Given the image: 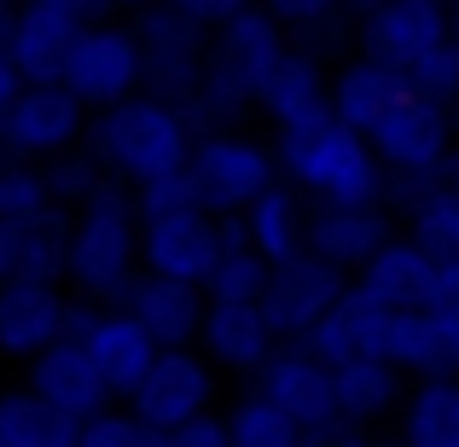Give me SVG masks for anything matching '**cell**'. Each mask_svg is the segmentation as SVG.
Masks as SVG:
<instances>
[{"label":"cell","mask_w":459,"mask_h":447,"mask_svg":"<svg viewBox=\"0 0 459 447\" xmlns=\"http://www.w3.org/2000/svg\"><path fill=\"white\" fill-rule=\"evenodd\" d=\"M280 175L314 203V210H384L390 192V168L378 163L367 134L343 128L337 116L280 134Z\"/></svg>","instance_id":"cell-1"},{"label":"cell","mask_w":459,"mask_h":447,"mask_svg":"<svg viewBox=\"0 0 459 447\" xmlns=\"http://www.w3.org/2000/svg\"><path fill=\"white\" fill-rule=\"evenodd\" d=\"M140 203L128 186H105L100 198H88L70 215V256H65V285L82 302H100V308H123V297L134 291V279L146 273L140 262Z\"/></svg>","instance_id":"cell-2"},{"label":"cell","mask_w":459,"mask_h":447,"mask_svg":"<svg viewBox=\"0 0 459 447\" xmlns=\"http://www.w3.org/2000/svg\"><path fill=\"white\" fill-rule=\"evenodd\" d=\"M88 146H93V157L105 163V175H111L117 186L140 192V186H152V180L186 175L198 134H192L186 111L152 99V93H134L128 105H111V111L93 116Z\"/></svg>","instance_id":"cell-3"},{"label":"cell","mask_w":459,"mask_h":447,"mask_svg":"<svg viewBox=\"0 0 459 447\" xmlns=\"http://www.w3.org/2000/svg\"><path fill=\"white\" fill-rule=\"evenodd\" d=\"M192 198L215 221H238L262 192L280 186V146L250 128H221V134H198L192 146Z\"/></svg>","instance_id":"cell-4"},{"label":"cell","mask_w":459,"mask_h":447,"mask_svg":"<svg viewBox=\"0 0 459 447\" xmlns=\"http://www.w3.org/2000/svg\"><path fill=\"white\" fill-rule=\"evenodd\" d=\"M134 35L146 47V93L175 111H186L204 88V70H210V41L215 35L204 30L198 18L175 6V0H157V6L134 12Z\"/></svg>","instance_id":"cell-5"},{"label":"cell","mask_w":459,"mask_h":447,"mask_svg":"<svg viewBox=\"0 0 459 447\" xmlns=\"http://www.w3.org/2000/svg\"><path fill=\"white\" fill-rule=\"evenodd\" d=\"M65 88L88 105L93 116L128 105L134 93H146V47H140L134 23H88L65 64Z\"/></svg>","instance_id":"cell-6"},{"label":"cell","mask_w":459,"mask_h":447,"mask_svg":"<svg viewBox=\"0 0 459 447\" xmlns=\"http://www.w3.org/2000/svg\"><path fill=\"white\" fill-rule=\"evenodd\" d=\"M88 128H93V111L65 88H23L18 99L6 105L0 116V151L18 157V163H53V157L88 146Z\"/></svg>","instance_id":"cell-7"},{"label":"cell","mask_w":459,"mask_h":447,"mask_svg":"<svg viewBox=\"0 0 459 447\" xmlns=\"http://www.w3.org/2000/svg\"><path fill=\"white\" fill-rule=\"evenodd\" d=\"M215 395H221V372L204 360V348H163L146 383L128 395V413L146 430H180L192 418L215 413Z\"/></svg>","instance_id":"cell-8"},{"label":"cell","mask_w":459,"mask_h":447,"mask_svg":"<svg viewBox=\"0 0 459 447\" xmlns=\"http://www.w3.org/2000/svg\"><path fill=\"white\" fill-rule=\"evenodd\" d=\"M384 210L395 215V227L419 250H430L437 262H454L459 256V151L430 175H390Z\"/></svg>","instance_id":"cell-9"},{"label":"cell","mask_w":459,"mask_h":447,"mask_svg":"<svg viewBox=\"0 0 459 447\" xmlns=\"http://www.w3.org/2000/svg\"><path fill=\"white\" fill-rule=\"evenodd\" d=\"M70 337H76V343L93 355V366H100V378L111 383L117 401H128V395L146 383V372L163 360V348L152 343V331L128 308H100V302H82L76 297Z\"/></svg>","instance_id":"cell-10"},{"label":"cell","mask_w":459,"mask_h":447,"mask_svg":"<svg viewBox=\"0 0 459 447\" xmlns=\"http://www.w3.org/2000/svg\"><path fill=\"white\" fill-rule=\"evenodd\" d=\"M349 285H355L349 273H337L332 262H320V256L308 250V256L280 262V268H273L268 297H262V314H268L273 337H280L285 348H303L308 337H314V325H320L325 314L343 302Z\"/></svg>","instance_id":"cell-11"},{"label":"cell","mask_w":459,"mask_h":447,"mask_svg":"<svg viewBox=\"0 0 459 447\" xmlns=\"http://www.w3.org/2000/svg\"><path fill=\"white\" fill-rule=\"evenodd\" d=\"M367 140L390 175H430L459 151V116L425 93H407Z\"/></svg>","instance_id":"cell-12"},{"label":"cell","mask_w":459,"mask_h":447,"mask_svg":"<svg viewBox=\"0 0 459 447\" xmlns=\"http://www.w3.org/2000/svg\"><path fill=\"white\" fill-rule=\"evenodd\" d=\"M227 250V227L204 210H180L163 215V221H146V238H140V262H146L152 279H175V285H198L210 297V279L221 268Z\"/></svg>","instance_id":"cell-13"},{"label":"cell","mask_w":459,"mask_h":447,"mask_svg":"<svg viewBox=\"0 0 459 447\" xmlns=\"http://www.w3.org/2000/svg\"><path fill=\"white\" fill-rule=\"evenodd\" d=\"M76 320V291L58 279H35V285H6L0 291V360L30 366L41 360L53 343L70 337Z\"/></svg>","instance_id":"cell-14"},{"label":"cell","mask_w":459,"mask_h":447,"mask_svg":"<svg viewBox=\"0 0 459 447\" xmlns=\"http://www.w3.org/2000/svg\"><path fill=\"white\" fill-rule=\"evenodd\" d=\"M448 6H437V0H384L378 12H367V18H355V53L378 58V64L390 70H413L425 53H437V47H448Z\"/></svg>","instance_id":"cell-15"},{"label":"cell","mask_w":459,"mask_h":447,"mask_svg":"<svg viewBox=\"0 0 459 447\" xmlns=\"http://www.w3.org/2000/svg\"><path fill=\"white\" fill-rule=\"evenodd\" d=\"M82 30H88V18L65 0H18V12H12V64H18L23 88L65 82V64L76 53Z\"/></svg>","instance_id":"cell-16"},{"label":"cell","mask_w":459,"mask_h":447,"mask_svg":"<svg viewBox=\"0 0 459 447\" xmlns=\"http://www.w3.org/2000/svg\"><path fill=\"white\" fill-rule=\"evenodd\" d=\"M395 320H402L395 308H384L378 297H367L360 285H349L343 302L314 325V337H308L303 348L320 360V366H332V372L337 366H355V360H390Z\"/></svg>","instance_id":"cell-17"},{"label":"cell","mask_w":459,"mask_h":447,"mask_svg":"<svg viewBox=\"0 0 459 447\" xmlns=\"http://www.w3.org/2000/svg\"><path fill=\"white\" fill-rule=\"evenodd\" d=\"M198 348H204V360H210L215 372L256 383L262 372L273 366V355H280L285 343L273 337L262 302H210V320H204Z\"/></svg>","instance_id":"cell-18"},{"label":"cell","mask_w":459,"mask_h":447,"mask_svg":"<svg viewBox=\"0 0 459 447\" xmlns=\"http://www.w3.org/2000/svg\"><path fill=\"white\" fill-rule=\"evenodd\" d=\"M250 390L268 395V401L280 407V413L291 418L303 436L337 425V372L320 366L308 348H280V355H273V366L262 372Z\"/></svg>","instance_id":"cell-19"},{"label":"cell","mask_w":459,"mask_h":447,"mask_svg":"<svg viewBox=\"0 0 459 447\" xmlns=\"http://www.w3.org/2000/svg\"><path fill=\"white\" fill-rule=\"evenodd\" d=\"M23 383H30L35 395H47V401L58 407V413H70V418H100V413H111V383L100 378V366H93V355L76 343V337H65V343H53L41 360H30L23 366Z\"/></svg>","instance_id":"cell-20"},{"label":"cell","mask_w":459,"mask_h":447,"mask_svg":"<svg viewBox=\"0 0 459 447\" xmlns=\"http://www.w3.org/2000/svg\"><path fill=\"white\" fill-rule=\"evenodd\" d=\"M123 308L152 331L157 348H198L204 320H210V297H204L198 285L152 279V273H140V279H134V291L123 297Z\"/></svg>","instance_id":"cell-21"},{"label":"cell","mask_w":459,"mask_h":447,"mask_svg":"<svg viewBox=\"0 0 459 447\" xmlns=\"http://www.w3.org/2000/svg\"><path fill=\"white\" fill-rule=\"evenodd\" d=\"M407 93L413 88H407L402 70L378 64V58H367V53H349L343 64L332 70V116L343 128H355V134H372Z\"/></svg>","instance_id":"cell-22"},{"label":"cell","mask_w":459,"mask_h":447,"mask_svg":"<svg viewBox=\"0 0 459 447\" xmlns=\"http://www.w3.org/2000/svg\"><path fill=\"white\" fill-rule=\"evenodd\" d=\"M256 111L268 116L273 140L297 134V128L320 123V116H332V64H320L314 53L291 47V58L273 70V82H268V93H262Z\"/></svg>","instance_id":"cell-23"},{"label":"cell","mask_w":459,"mask_h":447,"mask_svg":"<svg viewBox=\"0 0 459 447\" xmlns=\"http://www.w3.org/2000/svg\"><path fill=\"white\" fill-rule=\"evenodd\" d=\"M65 256H70L65 210L41 215V221H0V291L6 285H35V279L65 285Z\"/></svg>","instance_id":"cell-24"},{"label":"cell","mask_w":459,"mask_h":447,"mask_svg":"<svg viewBox=\"0 0 459 447\" xmlns=\"http://www.w3.org/2000/svg\"><path fill=\"white\" fill-rule=\"evenodd\" d=\"M355 285L367 297H378L384 308H395V314H419V308H430V291H437V256L419 250L407 233H395L390 245L355 273Z\"/></svg>","instance_id":"cell-25"},{"label":"cell","mask_w":459,"mask_h":447,"mask_svg":"<svg viewBox=\"0 0 459 447\" xmlns=\"http://www.w3.org/2000/svg\"><path fill=\"white\" fill-rule=\"evenodd\" d=\"M413 378H407L395 360H355V366H337V418L360 430H395Z\"/></svg>","instance_id":"cell-26"},{"label":"cell","mask_w":459,"mask_h":447,"mask_svg":"<svg viewBox=\"0 0 459 447\" xmlns=\"http://www.w3.org/2000/svg\"><path fill=\"white\" fill-rule=\"evenodd\" d=\"M402 233L390 210H314V233H308V250L320 262H332L337 273L355 279L372 256H378L390 238Z\"/></svg>","instance_id":"cell-27"},{"label":"cell","mask_w":459,"mask_h":447,"mask_svg":"<svg viewBox=\"0 0 459 447\" xmlns=\"http://www.w3.org/2000/svg\"><path fill=\"white\" fill-rule=\"evenodd\" d=\"M390 360H395V366H402L413 383L459 378V320H454V314H437V308L402 314V320H395Z\"/></svg>","instance_id":"cell-28"},{"label":"cell","mask_w":459,"mask_h":447,"mask_svg":"<svg viewBox=\"0 0 459 447\" xmlns=\"http://www.w3.org/2000/svg\"><path fill=\"white\" fill-rule=\"evenodd\" d=\"M245 233H250V245H256L273 268H280V262H297V256H308L314 203L291 186V180H280L273 192H262V198L245 210Z\"/></svg>","instance_id":"cell-29"},{"label":"cell","mask_w":459,"mask_h":447,"mask_svg":"<svg viewBox=\"0 0 459 447\" xmlns=\"http://www.w3.org/2000/svg\"><path fill=\"white\" fill-rule=\"evenodd\" d=\"M0 430H6V447H82V418L58 413L30 383L0 395Z\"/></svg>","instance_id":"cell-30"},{"label":"cell","mask_w":459,"mask_h":447,"mask_svg":"<svg viewBox=\"0 0 459 447\" xmlns=\"http://www.w3.org/2000/svg\"><path fill=\"white\" fill-rule=\"evenodd\" d=\"M395 436L407 447H459V378L413 383L402 418H395Z\"/></svg>","instance_id":"cell-31"},{"label":"cell","mask_w":459,"mask_h":447,"mask_svg":"<svg viewBox=\"0 0 459 447\" xmlns=\"http://www.w3.org/2000/svg\"><path fill=\"white\" fill-rule=\"evenodd\" d=\"M221 227H227V250H221V268L210 279V302H262L268 297V279H273V262L250 245L245 215L221 221Z\"/></svg>","instance_id":"cell-32"},{"label":"cell","mask_w":459,"mask_h":447,"mask_svg":"<svg viewBox=\"0 0 459 447\" xmlns=\"http://www.w3.org/2000/svg\"><path fill=\"white\" fill-rule=\"evenodd\" d=\"M227 430H233V447H308L303 430L256 390H245L227 407Z\"/></svg>","instance_id":"cell-33"},{"label":"cell","mask_w":459,"mask_h":447,"mask_svg":"<svg viewBox=\"0 0 459 447\" xmlns=\"http://www.w3.org/2000/svg\"><path fill=\"white\" fill-rule=\"evenodd\" d=\"M53 210L58 203H53V186H47V168L0 157V221H41Z\"/></svg>","instance_id":"cell-34"},{"label":"cell","mask_w":459,"mask_h":447,"mask_svg":"<svg viewBox=\"0 0 459 447\" xmlns=\"http://www.w3.org/2000/svg\"><path fill=\"white\" fill-rule=\"evenodd\" d=\"M41 168H47V186H53V203L65 215H76L88 198H100V192L111 186V175H105V163L93 157V146H76V151L53 157V163H41Z\"/></svg>","instance_id":"cell-35"},{"label":"cell","mask_w":459,"mask_h":447,"mask_svg":"<svg viewBox=\"0 0 459 447\" xmlns=\"http://www.w3.org/2000/svg\"><path fill=\"white\" fill-rule=\"evenodd\" d=\"M407 88L425 93V99L448 105V111H459V47H437V53H425L413 70H407Z\"/></svg>","instance_id":"cell-36"},{"label":"cell","mask_w":459,"mask_h":447,"mask_svg":"<svg viewBox=\"0 0 459 447\" xmlns=\"http://www.w3.org/2000/svg\"><path fill=\"white\" fill-rule=\"evenodd\" d=\"M157 442H163V430H146L128 407H111V413L82 425V447H157Z\"/></svg>","instance_id":"cell-37"},{"label":"cell","mask_w":459,"mask_h":447,"mask_svg":"<svg viewBox=\"0 0 459 447\" xmlns=\"http://www.w3.org/2000/svg\"><path fill=\"white\" fill-rule=\"evenodd\" d=\"M134 203H140V221H163V215L198 210V198H192V175L152 180V186H140V192H134Z\"/></svg>","instance_id":"cell-38"},{"label":"cell","mask_w":459,"mask_h":447,"mask_svg":"<svg viewBox=\"0 0 459 447\" xmlns=\"http://www.w3.org/2000/svg\"><path fill=\"white\" fill-rule=\"evenodd\" d=\"M256 6H262V12H273V18H280L291 35L320 30V23H337V18H349V12H343V0H256Z\"/></svg>","instance_id":"cell-39"},{"label":"cell","mask_w":459,"mask_h":447,"mask_svg":"<svg viewBox=\"0 0 459 447\" xmlns=\"http://www.w3.org/2000/svg\"><path fill=\"white\" fill-rule=\"evenodd\" d=\"M157 447H233V430H227V413H204L180 430H163Z\"/></svg>","instance_id":"cell-40"},{"label":"cell","mask_w":459,"mask_h":447,"mask_svg":"<svg viewBox=\"0 0 459 447\" xmlns=\"http://www.w3.org/2000/svg\"><path fill=\"white\" fill-rule=\"evenodd\" d=\"M18 93H23V76L12 64V12H0V116H6V105Z\"/></svg>","instance_id":"cell-41"},{"label":"cell","mask_w":459,"mask_h":447,"mask_svg":"<svg viewBox=\"0 0 459 447\" xmlns=\"http://www.w3.org/2000/svg\"><path fill=\"white\" fill-rule=\"evenodd\" d=\"M430 308L459 320V256L454 262H437V291H430Z\"/></svg>","instance_id":"cell-42"},{"label":"cell","mask_w":459,"mask_h":447,"mask_svg":"<svg viewBox=\"0 0 459 447\" xmlns=\"http://www.w3.org/2000/svg\"><path fill=\"white\" fill-rule=\"evenodd\" d=\"M367 442H372V430L343 425V418H337L332 430H314V436H308V447H367Z\"/></svg>","instance_id":"cell-43"},{"label":"cell","mask_w":459,"mask_h":447,"mask_svg":"<svg viewBox=\"0 0 459 447\" xmlns=\"http://www.w3.org/2000/svg\"><path fill=\"white\" fill-rule=\"evenodd\" d=\"M65 6H76L88 23H105V12H111V0H65Z\"/></svg>","instance_id":"cell-44"},{"label":"cell","mask_w":459,"mask_h":447,"mask_svg":"<svg viewBox=\"0 0 459 447\" xmlns=\"http://www.w3.org/2000/svg\"><path fill=\"white\" fill-rule=\"evenodd\" d=\"M378 6H384V0H343L349 18H367V12H378Z\"/></svg>","instance_id":"cell-45"},{"label":"cell","mask_w":459,"mask_h":447,"mask_svg":"<svg viewBox=\"0 0 459 447\" xmlns=\"http://www.w3.org/2000/svg\"><path fill=\"white\" fill-rule=\"evenodd\" d=\"M367 447H407V442L395 436V430H372V442H367Z\"/></svg>","instance_id":"cell-46"},{"label":"cell","mask_w":459,"mask_h":447,"mask_svg":"<svg viewBox=\"0 0 459 447\" xmlns=\"http://www.w3.org/2000/svg\"><path fill=\"white\" fill-rule=\"evenodd\" d=\"M146 6H157V0H111V12H128V18H134V12H146Z\"/></svg>","instance_id":"cell-47"},{"label":"cell","mask_w":459,"mask_h":447,"mask_svg":"<svg viewBox=\"0 0 459 447\" xmlns=\"http://www.w3.org/2000/svg\"><path fill=\"white\" fill-rule=\"evenodd\" d=\"M448 35H454V47H459V0L448 6Z\"/></svg>","instance_id":"cell-48"},{"label":"cell","mask_w":459,"mask_h":447,"mask_svg":"<svg viewBox=\"0 0 459 447\" xmlns=\"http://www.w3.org/2000/svg\"><path fill=\"white\" fill-rule=\"evenodd\" d=\"M0 12H18V0H0Z\"/></svg>","instance_id":"cell-49"},{"label":"cell","mask_w":459,"mask_h":447,"mask_svg":"<svg viewBox=\"0 0 459 447\" xmlns=\"http://www.w3.org/2000/svg\"><path fill=\"white\" fill-rule=\"evenodd\" d=\"M437 6H454V0H437Z\"/></svg>","instance_id":"cell-50"},{"label":"cell","mask_w":459,"mask_h":447,"mask_svg":"<svg viewBox=\"0 0 459 447\" xmlns=\"http://www.w3.org/2000/svg\"><path fill=\"white\" fill-rule=\"evenodd\" d=\"M0 447H6V430H0Z\"/></svg>","instance_id":"cell-51"},{"label":"cell","mask_w":459,"mask_h":447,"mask_svg":"<svg viewBox=\"0 0 459 447\" xmlns=\"http://www.w3.org/2000/svg\"><path fill=\"white\" fill-rule=\"evenodd\" d=\"M0 157H6V151H0Z\"/></svg>","instance_id":"cell-52"}]
</instances>
